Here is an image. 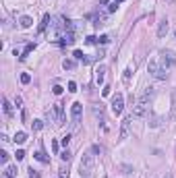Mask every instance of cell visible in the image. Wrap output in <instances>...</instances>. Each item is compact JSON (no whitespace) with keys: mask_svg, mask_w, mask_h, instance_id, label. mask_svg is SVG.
Wrapping results in <instances>:
<instances>
[{"mask_svg":"<svg viewBox=\"0 0 176 178\" xmlns=\"http://www.w3.org/2000/svg\"><path fill=\"white\" fill-rule=\"evenodd\" d=\"M151 97H153V87H145L143 95L139 97V102H137V106H135V110H133V116H135V118L145 116L147 106H149V100H151Z\"/></svg>","mask_w":176,"mask_h":178,"instance_id":"1","label":"cell"},{"mask_svg":"<svg viewBox=\"0 0 176 178\" xmlns=\"http://www.w3.org/2000/svg\"><path fill=\"white\" fill-rule=\"evenodd\" d=\"M79 174L85 176V178H89V176L93 174V155H91V153H85V155H83V160H81V164H79Z\"/></svg>","mask_w":176,"mask_h":178,"instance_id":"2","label":"cell"},{"mask_svg":"<svg viewBox=\"0 0 176 178\" xmlns=\"http://www.w3.org/2000/svg\"><path fill=\"white\" fill-rule=\"evenodd\" d=\"M147 71L156 77V79H160V81H164L166 77H168V73H166V69H162V66H158V62L156 60H149V64H147Z\"/></svg>","mask_w":176,"mask_h":178,"instance_id":"3","label":"cell"},{"mask_svg":"<svg viewBox=\"0 0 176 178\" xmlns=\"http://www.w3.org/2000/svg\"><path fill=\"white\" fill-rule=\"evenodd\" d=\"M176 64V54L172 50H162V69H170Z\"/></svg>","mask_w":176,"mask_h":178,"instance_id":"4","label":"cell"},{"mask_svg":"<svg viewBox=\"0 0 176 178\" xmlns=\"http://www.w3.org/2000/svg\"><path fill=\"white\" fill-rule=\"evenodd\" d=\"M122 110H124V97H122V93H116L112 100V112L118 116V114H122Z\"/></svg>","mask_w":176,"mask_h":178,"instance_id":"5","label":"cell"},{"mask_svg":"<svg viewBox=\"0 0 176 178\" xmlns=\"http://www.w3.org/2000/svg\"><path fill=\"white\" fill-rule=\"evenodd\" d=\"M130 122H133V114H130V116H126V118L122 120V126H120V141L128 137V128H130Z\"/></svg>","mask_w":176,"mask_h":178,"instance_id":"6","label":"cell"},{"mask_svg":"<svg viewBox=\"0 0 176 178\" xmlns=\"http://www.w3.org/2000/svg\"><path fill=\"white\" fill-rule=\"evenodd\" d=\"M81 112H83V106H81L79 102H75V104L71 106V116H73V122H75V124L79 122V118H81Z\"/></svg>","mask_w":176,"mask_h":178,"instance_id":"7","label":"cell"},{"mask_svg":"<svg viewBox=\"0 0 176 178\" xmlns=\"http://www.w3.org/2000/svg\"><path fill=\"white\" fill-rule=\"evenodd\" d=\"M19 25H21V29H29V27L33 25V19L27 17V15H23V17L19 19Z\"/></svg>","mask_w":176,"mask_h":178,"instance_id":"8","label":"cell"},{"mask_svg":"<svg viewBox=\"0 0 176 178\" xmlns=\"http://www.w3.org/2000/svg\"><path fill=\"white\" fill-rule=\"evenodd\" d=\"M166 33H168V19H162L158 25V37H164Z\"/></svg>","mask_w":176,"mask_h":178,"instance_id":"9","label":"cell"},{"mask_svg":"<svg viewBox=\"0 0 176 178\" xmlns=\"http://www.w3.org/2000/svg\"><path fill=\"white\" fill-rule=\"evenodd\" d=\"M60 43H62V46H71V43H75V33L73 31H67L64 37L60 39Z\"/></svg>","mask_w":176,"mask_h":178,"instance_id":"10","label":"cell"},{"mask_svg":"<svg viewBox=\"0 0 176 178\" xmlns=\"http://www.w3.org/2000/svg\"><path fill=\"white\" fill-rule=\"evenodd\" d=\"M50 21H52V19H50V15H43V17H41V23H39V27H37V31H39V33H43V31H46V27L50 25Z\"/></svg>","mask_w":176,"mask_h":178,"instance_id":"11","label":"cell"},{"mask_svg":"<svg viewBox=\"0 0 176 178\" xmlns=\"http://www.w3.org/2000/svg\"><path fill=\"white\" fill-rule=\"evenodd\" d=\"M104 79H106V66H100L97 73H95V83H97V85H102V83H104Z\"/></svg>","mask_w":176,"mask_h":178,"instance_id":"12","label":"cell"},{"mask_svg":"<svg viewBox=\"0 0 176 178\" xmlns=\"http://www.w3.org/2000/svg\"><path fill=\"white\" fill-rule=\"evenodd\" d=\"M75 66H77V62L71 60V58H64V60H62V69H64V71H75Z\"/></svg>","mask_w":176,"mask_h":178,"instance_id":"13","label":"cell"},{"mask_svg":"<svg viewBox=\"0 0 176 178\" xmlns=\"http://www.w3.org/2000/svg\"><path fill=\"white\" fill-rule=\"evenodd\" d=\"M13 141H15L17 145H23V143L27 141V135H25V132H23V130H19V132H17V135H15V139H13Z\"/></svg>","mask_w":176,"mask_h":178,"instance_id":"14","label":"cell"},{"mask_svg":"<svg viewBox=\"0 0 176 178\" xmlns=\"http://www.w3.org/2000/svg\"><path fill=\"white\" fill-rule=\"evenodd\" d=\"M17 176V166H6L4 168V178H15Z\"/></svg>","mask_w":176,"mask_h":178,"instance_id":"15","label":"cell"},{"mask_svg":"<svg viewBox=\"0 0 176 178\" xmlns=\"http://www.w3.org/2000/svg\"><path fill=\"white\" fill-rule=\"evenodd\" d=\"M2 110H4L6 116H13V104L8 100H2Z\"/></svg>","mask_w":176,"mask_h":178,"instance_id":"16","label":"cell"},{"mask_svg":"<svg viewBox=\"0 0 176 178\" xmlns=\"http://www.w3.org/2000/svg\"><path fill=\"white\" fill-rule=\"evenodd\" d=\"M33 48H35V43H33V41H31V43H27V46H25V50H23V54H21L19 58H21V60H23V58H27V56L33 52Z\"/></svg>","mask_w":176,"mask_h":178,"instance_id":"17","label":"cell"},{"mask_svg":"<svg viewBox=\"0 0 176 178\" xmlns=\"http://www.w3.org/2000/svg\"><path fill=\"white\" fill-rule=\"evenodd\" d=\"M33 158H35L37 162H41V164H48V162H50V160H48V158H46V155H43L41 151H37V153H33Z\"/></svg>","mask_w":176,"mask_h":178,"instance_id":"18","label":"cell"},{"mask_svg":"<svg viewBox=\"0 0 176 178\" xmlns=\"http://www.w3.org/2000/svg\"><path fill=\"white\" fill-rule=\"evenodd\" d=\"M31 126H33V130H41L43 128V120H33Z\"/></svg>","mask_w":176,"mask_h":178,"instance_id":"19","label":"cell"},{"mask_svg":"<svg viewBox=\"0 0 176 178\" xmlns=\"http://www.w3.org/2000/svg\"><path fill=\"white\" fill-rule=\"evenodd\" d=\"M31 81V75L29 73H23V75H21V83H23V85H27Z\"/></svg>","mask_w":176,"mask_h":178,"instance_id":"20","label":"cell"},{"mask_svg":"<svg viewBox=\"0 0 176 178\" xmlns=\"http://www.w3.org/2000/svg\"><path fill=\"white\" fill-rule=\"evenodd\" d=\"M60 158H62V162H69V160H71V153H69V149H64V151L60 153Z\"/></svg>","mask_w":176,"mask_h":178,"instance_id":"21","label":"cell"},{"mask_svg":"<svg viewBox=\"0 0 176 178\" xmlns=\"http://www.w3.org/2000/svg\"><path fill=\"white\" fill-rule=\"evenodd\" d=\"M73 56H75V60H81V62H83V58H85V54H83L81 50H75V54H73Z\"/></svg>","mask_w":176,"mask_h":178,"instance_id":"22","label":"cell"},{"mask_svg":"<svg viewBox=\"0 0 176 178\" xmlns=\"http://www.w3.org/2000/svg\"><path fill=\"white\" fill-rule=\"evenodd\" d=\"M0 162H2V164L8 162V153H6V151H0Z\"/></svg>","mask_w":176,"mask_h":178,"instance_id":"23","label":"cell"},{"mask_svg":"<svg viewBox=\"0 0 176 178\" xmlns=\"http://www.w3.org/2000/svg\"><path fill=\"white\" fill-rule=\"evenodd\" d=\"M60 143H62V145H64V147H67V145H69V143H71V135H64V137H62V139H60Z\"/></svg>","mask_w":176,"mask_h":178,"instance_id":"24","label":"cell"},{"mask_svg":"<svg viewBox=\"0 0 176 178\" xmlns=\"http://www.w3.org/2000/svg\"><path fill=\"white\" fill-rule=\"evenodd\" d=\"M15 155H17V162H21V160L25 158V151H23V149H19V151H17Z\"/></svg>","mask_w":176,"mask_h":178,"instance_id":"25","label":"cell"},{"mask_svg":"<svg viewBox=\"0 0 176 178\" xmlns=\"http://www.w3.org/2000/svg\"><path fill=\"white\" fill-rule=\"evenodd\" d=\"M52 91H54V95H60V93L64 91V89H62L60 85H54V89H52Z\"/></svg>","mask_w":176,"mask_h":178,"instance_id":"26","label":"cell"},{"mask_svg":"<svg viewBox=\"0 0 176 178\" xmlns=\"http://www.w3.org/2000/svg\"><path fill=\"white\" fill-rule=\"evenodd\" d=\"M69 91H71V93H75V91H77V83H75V81H71V83H69Z\"/></svg>","mask_w":176,"mask_h":178,"instance_id":"27","label":"cell"},{"mask_svg":"<svg viewBox=\"0 0 176 178\" xmlns=\"http://www.w3.org/2000/svg\"><path fill=\"white\" fill-rule=\"evenodd\" d=\"M110 41V37L108 35H102V37H97V43H108Z\"/></svg>","mask_w":176,"mask_h":178,"instance_id":"28","label":"cell"},{"mask_svg":"<svg viewBox=\"0 0 176 178\" xmlns=\"http://www.w3.org/2000/svg\"><path fill=\"white\" fill-rule=\"evenodd\" d=\"M130 73H133V69H130V66H128V69L124 71V81H128V79H130Z\"/></svg>","mask_w":176,"mask_h":178,"instance_id":"29","label":"cell"},{"mask_svg":"<svg viewBox=\"0 0 176 178\" xmlns=\"http://www.w3.org/2000/svg\"><path fill=\"white\" fill-rule=\"evenodd\" d=\"M85 41H87V43H97V37H93V35H89V37H87Z\"/></svg>","mask_w":176,"mask_h":178,"instance_id":"30","label":"cell"},{"mask_svg":"<svg viewBox=\"0 0 176 178\" xmlns=\"http://www.w3.org/2000/svg\"><path fill=\"white\" fill-rule=\"evenodd\" d=\"M116 8H118V0H116V2H114V4H110V8H108V11H110V13H114Z\"/></svg>","mask_w":176,"mask_h":178,"instance_id":"31","label":"cell"},{"mask_svg":"<svg viewBox=\"0 0 176 178\" xmlns=\"http://www.w3.org/2000/svg\"><path fill=\"white\" fill-rule=\"evenodd\" d=\"M29 174H31V178H39V172H35V170H33V168H31V170H29Z\"/></svg>","mask_w":176,"mask_h":178,"instance_id":"32","label":"cell"},{"mask_svg":"<svg viewBox=\"0 0 176 178\" xmlns=\"http://www.w3.org/2000/svg\"><path fill=\"white\" fill-rule=\"evenodd\" d=\"M93 153H102V147L100 145H93Z\"/></svg>","mask_w":176,"mask_h":178,"instance_id":"33","label":"cell"},{"mask_svg":"<svg viewBox=\"0 0 176 178\" xmlns=\"http://www.w3.org/2000/svg\"><path fill=\"white\" fill-rule=\"evenodd\" d=\"M166 2H170V4H174V2H176V0H166Z\"/></svg>","mask_w":176,"mask_h":178,"instance_id":"34","label":"cell"},{"mask_svg":"<svg viewBox=\"0 0 176 178\" xmlns=\"http://www.w3.org/2000/svg\"><path fill=\"white\" fill-rule=\"evenodd\" d=\"M164 178H172V176H170V174H166V176H164Z\"/></svg>","mask_w":176,"mask_h":178,"instance_id":"35","label":"cell"},{"mask_svg":"<svg viewBox=\"0 0 176 178\" xmlns=\"http://www.w3.org/2000/svg\"><path fill=\"white\" fill-rule=\"evenodd\" d=\"M174 37H176V29H174Z\"/></svg>","mask_w":176,"mask_h":178,"instance_id":"36","label":"cell"},{"mask_svg":"<svg viewBox=\"0 0 176 178\" xmlns=\"http://www.w3.org/2000/svg\"><path fill=\"white\" fill-rule=\"evenodd\" d=\"M118 2H124V0H118Z\"/></svg>","mask_w":176,"mask_h":178,"instance_id":"37","label":"cell"}]
</instances>
